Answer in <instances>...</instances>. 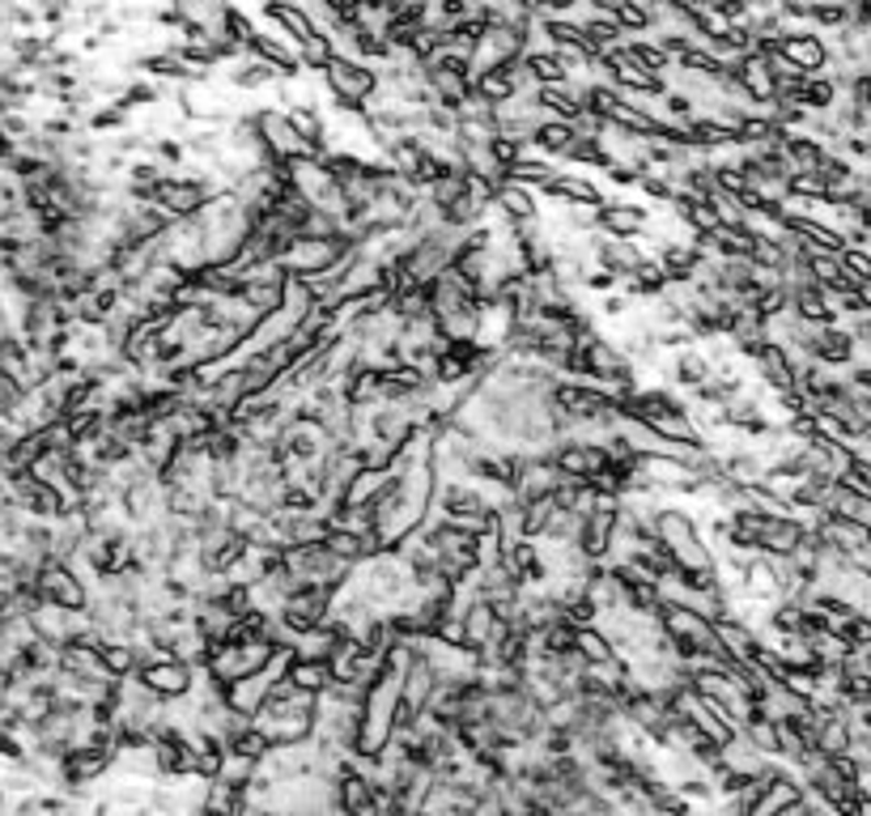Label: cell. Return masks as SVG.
I'll return each mask as SVG.
<instances>
[{
	"mask_svg": "<svg viewBox=\"0 0 871 816\" xmlns=\"http://www.w3.org/2000/svg\"><path fill=\"white\" fill-rule=\"evenodd\" d=\"M650 527H655V540L663 545V554L677 561V574H718V570H714L711 540L702 536L697 519H693L684 506H668V502H663V506L655 511Z\"/></svg>",
	"mask_w": 871,
	"mask_h": 816,
	"instance_id": "cell-1",
	"label": "cell"
},
{
	"mask_svg": "<svg viewBox=\"0 0 871 816\" xmlns=\"http://www.w3.org/2000/svg\"><path fill=\"white\" fill-rule=\"evenodd\" d=\"M349 251H357L354 230H332V234H293L286 256H281V268L290 277H315V272H327L332 264H340Z\"/></svg>",
	"mask_w": 871,
	"mask_h": 816,
	"instance_id": "cell-2",
	"label": "cell"
},
{
	"mask_svg": "<svg viewBox=\"0 0 871 816\" xmlns=\"http://www.w3.org/2000/svg\"><path fill=\"white\" fill-rule=\"evenodd\" d=\"M320 77L327 81L336 107L349 111V115H366V102L379 94V68H370L366 60H354L345 52H332L327 65L320 68Z\"/></svg>",
	"mask_w": 871,
	"mask_h": 816,
	"instance_id": "cell-3",
	"label": "cell"
},
{
	"mask_svg": "<svg viewBox=\"0 0 871 816\" xmlns=\"http://www.w3.org/2000/svg\"><path fill=\"white\" fill-rule=\"evenodd\" d=\"M354 588L375 613H391V608L404 604L413 583H409V570H404L400 554H375L370 561H361V579H354Z\"/></svg>",
	"mask_w": 871,
	"mask_h": 816,
	"instance_id": "cell-4",
	"label": "cell"
},
{
	"mask_svg": "<svg viewBox=\"0 0 871 816\" xmlns=\"http://www.w3.org/2000/svg\"><path fill=\"white\" fill-rule=\"evenodd\" d=\"M252 124H256V136L259 145L268 149V158L272 163H302V158H323L315 154L298 132L290 128V120H286V111L281 107H264V111H252Z\"/></svg>",
	"mask_w": 871,
	"mask_h": 816,
	"instance_id": "cell-5",
	"label": "cell"
},
{
	"mask_svg": "<svg viewBox=\"0 0 871 816\" xmlns=\"http://www.w3.org/2000/svg\"><path fill=\"white\" fill-rule=\"evenodd\" d=\"M132 681L145 693H154L158 702H183L200 685V668L183 663V659H149L132 672Z\"/></svg>",
	"mask_w": 871,
	"mask_h": 816,
	"instance_id": "cell-6",
	"label": "cell"
},
{
	"mask_svg": "<svg viewBox=\"0 0 871 816\" xmlns=\"http://www.w3.org/2000/svg\"><path fill=\"white\" fill-rule=\"evenodd\" d=\"M34 591H38V600L60 604L68 613H81V608L90 604V588H86V579L77 574V566L56 561V557L38 561V570H34Z\"/></svg>",
	"mask_w": 871,
	"mask_h": 816,
	"instance_id": "cell-7",
	"label": "cell"
},
{
	"mask_svg": "<svg viewBox=\"0 0 871 816\" xmlns=\"http://www.w3.org/2000/svg\"><path fill=\"white\" fill-rule=\"evenodd\" d=\"M778 56H782L786 65H795L800 72H807V77L825 72L829 60H834L829 43H825L816 31H782L778 34Z\"/></svg>",
	"mask_w": 871,
	"mask_h": 816,
	"instance_id": "cell-8",
	"label": "cell"
},
{
	"mask_svg": "<svg viewBox=\"0 0 871 816\" xmlns=\"http://www.w3.org/2000/svg\"><path fill=\"white\" fill-rule=\"evenodd\" d=\"M179 115L192 120V124H204V128H217L230 115V102L222 94H213L209 81H188L179 90Z\"/></svg>",
	"mask_w": 871,
	"mask_h": 816,
	"instance_id": "cell-9",
	"label": "cell"
},
{
	"mask_svg": "<svg viewBox=\"0 0 871 816\" xmlns=\"http://www.w3.org/2000/svg\"><path fill=\"white\" fill-rule=\"evenodd\" d=\"M812 361H820V366H850V361H859V345H855V336L846 332V324H825L816 327V336H812Z\"/></svg>",
	"mask_w": 871,
	"mask_h": 816,
	"instance_id": "cell-10",
	"label": "cell"
},
{
	"mask_svg": "<svg viewBox=\"0 0 871 816\" xmlns=\"http://www.w3.org/2000/svg\"><path fill=\"white\" fill-rule=\"evenodd\" d=\"M650 222V209L646 204H621V200H604L600 204V226L608 238H638L643 226Z\"/></svg>",
	"mask_w": 871,
	"mask_h": 816,
	"instance_id": "cell-11",
	"label": "cell"
},
{
	"mask_svg": "<svg viewBox=\"0 0 871 816\" xmlns=\"http://www.w3.org/2000/svg\"><path fill=\"white\" fill-rule=\"evenodd\" d=\"M643 260V247H638V238H600V230H595V264L600 268H608L616 281H625L634 268Z\"/></svg>",
	"mask_w": 871,
	"mask_h": 816,
	"instance_id": "cell-12",
	"label": "cell"
},
{
	"mask_svg": "<svg viewBox=\"0 0 871 816\" xmlns=\"http://www.w3.org/2000/svg\"><path fill=\"white\" fill-rule=\"evenodd\" d=\"M540 197L557 200V204H566V200H591V204H604L600 183H591V179L579 175V170H557L549 183L540 188Z\"/></svg>",
	"mask_w": 871,
	"mask_h": 816,
	"instance_id": "cell-13",
	"label": "cell"
},
{
	"mask_svg": "<svg viewBox=\"0 0 871 816\" xmlns=\"http://www.w3.org/2000/svg\"><path fill=\"white\" fill-rule=\"evenodd\" d=\"M493 209H498L506 222H532V217H540V197L527 192V188H518V183H502V188L493 192Z\"/></svg>",
	"mask_w": 871,
	"mask_h": 816,
	"instance_id": "cell-14",
	"label": "cell"
},
{
	"mask_svg": "<svg viewBox=\"0 0 871 816\" xmlns=\"http://www.w3.org/2000/svg\"><path fill=\"white\" fill-rule=\"evenodd\" d=\"M264 13H268V18H272L281 31L290 34L293 43L320 31V26H315V18H311V9H302L298 0H264Z\"/></svg>",
	"mask_w": 871,
	"mask_h": 816,
	"instance_id": "cell-15",
	"label": "cell"
},
{
	"mask_svg": "<svg viewBox=\"0 0 871 816\" xmlns=\"http://www.w3.org/2000/svg\"><path fill=\"white\" fill-rule=\"evenodd\" d=\"M820 511H829V515H838V519H850L859 523V527H871V498H863V493H850L846 485H829V493H825V506Z\"/></svg>",
	"mask_w": 871,
	"mask_h": 816,
	"instance_id": "cell-16",
	"label": "cell"
},
{
	"mask_svg": "<svg viewBox=\"0 0 871 816\" xmlns=\"http://www.w3.org/2000/svg\"><path fill=\"white\" fill-rule=\"evenodd\" d=\"M286 681L293 689H302V693H327V685L336 681L332 677V663L327 659H290V668H286Z\"/></svg>",
	"mask_w": 871,
	"mask_h": 816,
	"instance_id": "cell-17",
	"label": "cell"
},
{
	"mask_svg": "<svg viewBox=\"0 0 871 816\" xmlns=\"http://www.w3.org/2000/svg\"><path fill=\"white\" fill-rule=\"evenodd\" d=\"M752 361H757V375H761V383H766L770 392H791V383H795V366H791V358H786L778 345H766Z\"/></svg>",
	"mask_w": 871,
	"mask_h": 816,
	"instance_id": "cell-18",
	"label": "cell"
},
{
	"mask_svg": "<svg viewBox=\"0 0 871 816\" xmlns=\"http://www.w3.org/2000/svg\"><path fill=\"white\" fill-rule=\"evenodd\" d=\"M621 286H625V298H659L668 290V277H663V268H659L655 256H643L638 268H634Z\"/></svg>",
	"mask_w": 871,
	"mask_h": 816,
	"instance_id": "cell-19",
	"label": "cell"
},
{
	"mask_svg": "<svg viewBox=\"0 0 871 816\" xmlns=\"http://www.w3.org/2000/svg\"><path fill=\"white\" fill-rule=\"evenodd\" d=\"M98 663H102L107 677L129 681L132 672H136V647H132V638H107V642L98 647Z\"/></svg>",
	"mask_w": 871,
	"mask_h": 816,
	"instance_id": "cell-20",
	"label": "cell"
},
{
	"mask_svg": "<svg viewBox=\"0 0 871 816\" xmlns=\"http://www.w3.org/2000/svg\"><path fill=\"white\" fill-rule=\"evenodd\" d=\"M552 175H557V166L549 158H532V154H523L515 166H506V183H518V188H527L536 197H540V188L549 183Z\"/></svg>",
	"mask_w": 871,
	"mask_h": 816,
	"instance_id": "cell-21",
	"label": "cell"
},
{
	"mask_svg": "<svg viewBox=\"0 0 871 816\" xmlns=\"http://www.w3.org/2000/svg\"><path fill=\"white\" fill-rule=\"evenodd\" d=\"M286 120H290V128L315 149V154H327V124H323L320 107H286Z\"/></svg>",
	"mask_w": 871,
	"mask_h": 816,
	"instance_id": "cell-22",
	"label": "cell"
},
{
	"mask_svg": "<svg viewBox=\"0 0 871 816\" xmlns=\"http://www.w3.org/2000/svg\"><path fill=\"white\" fill-rule=\"evenodd\" d=\"M523 65L532 72V86H561V81H570V68L566 60L557 56V52H523Z\"/></svg>",
	"mask_w": 871,
	"mask_h": 816,
	"instance_id": "cell-23",
	"label": "cell"
},
{
	"mask_svg": "<svg viewBox=\"0 0 871 816\" xmlns=\"http://www.w3.org/2000/svg\"><path fill=\"white\" fill-rule=\"evenodd\" d=\"M711 370L714 366L702 349H680L677 366H672V379H677V388H684V392H697L711 379Z\"/></svg>",
	"mask_w": 871,
	"mask_h": 816,
	"instance_id": "cell-24",
	"label": "cell"
},
{
	"mask_svg": "<svg viewBox=\"0 0 871 816\" xmlns=\"http://www.w3.org/2000/svg\"><path fill=\"white\" fill-rule=\"evenodd\" d=\"M574 141V128L566 124V120H545V124H536L532 128V149H540V154H549V158H561V149Z\"/></svg>",
	"mask_w": 871,
	"mask_h": 816,
	"instance_id": "cell-25",
	"label": "cell"
},
{
	"mask_svg": "<svg viewBox=\"0 0 871 816\" xmlns=\"http://www.w3.org/2000/svg\"><path fill=\"white\" fill-rule=\"evenodd\" d=\"M256 770H259V761H252V757H243V752L226 749V752H222V765H217V774H213V779H222V783L234 786V791L243 795V791H247V783L256 779Z\"/></svg>",
	"mask_w": 871,
	"mask_h": 816,
	"instance_id": "cell-26",
	"label": "cell"
},
{
	"mask_svg": "<svg viewBox=\"0 0 871 816\" xmlns=\"http://www.w3.org/2000/svg\"><path fill=\"white\" fill-rule=\"evenodd\" d=\"M136 68L149 72L154 81H192V68L183 65L179 56H170V52H149V56L136 60Z\"/></svg>",
	"mask_w": 871,
	"mask_h": 816,
	"instance_id": "cell-27",
	"label": "cell"
},
{
	"mask_svg": "<svg viewBox=\"0 0 871 816\" xmlns=\"http://www.w3.org/2000/svg\"><path fill=\"white\" fill-rule=\"evenodd\" d=\"M332 52H336V43L327 38V31H315V34H306V38H298V43H293L298 65L311 68V72H320V68L327 65V56H332Z\"/></svg>",
	"mask_w": 871,
	"mask_h": 816,
	"instance_id": "cell-28",
	"label": "cell"
},
{
	"mask_svg": "<svg viewBox=\"0 0 871 816\" xmlns=\"http://www.w3.org/2000/svg\"><path fill=\"white\" fill-rule=\"evenodd\" d=\"M277 81V68L264 65V60H247V65L230 68V86L234 90H264Z\"/></svg>",
	"mask_w": 871,
	"mask_h": 816,
	"instance_id": "cell-29",
	"label": "cell"
},
{
	"mask_svg": "<svg viewBox=\"0 0 871 816\" xmlns=\"http://www.w3.org/2000/svg\"><path fill=\"white\" fill-rule=\"evenodd\" d=\"M807 22H816V26H825V31L850 26V0H812Z\"/></svg>",
	"mask_w": 871,
	"mask_h": 816,
	"instance_id": "cell-30",
	"label": "cell"
},
{
	"mask_svg": "<svg viewBox=\"0 0 871 816\" xmlns=\"http://www.w3.org/2000/svg\"><path fill=\"white\" fill-rule=\"evenodd\" d=\"M834 634H838L846 647H871V617L868 613H846L829 625Z\"/></svg>",
	"mask_w": 871,
	"mask_h": 816,
	"instance_id": "cell-31",
	"label": "cell"
},
{
	"mask_svg": "<svg viewBox=\"0 0 871 816\" xmlns=\"http://www.w3.org/2000/svg\"><path fill=\"white\" fill-rule=\"evenodd\" d=\"M613 22L621 34H629V31L643 34V31H650V9L638 4V0H625V4H616L613 9Z\"/></svg>",
	"mask_w": 871,
	"mask_h": 816,
	"instance_id": "cell-32",
	"label": "cell"
},
{
	"mask_svg": "<svg viewBox=\"0 0 871 816\" xmlns=\"http://www.w3.org/2000/svg\"><path fill=\"white\" fill-rule=\"evenodd\" d=\"M625 47H629V56H634L638 65L650 68V72H659V77L672 68V60L663 56V47H659V43H643V38H634V43H625Z\"/></svg>",
	"mask_w": 871,
	"mask_h": 816,
	"instance_id": "cell-33",
	"label": "cell"
},
{
	"mask_svg": "<svg viewBox=\"0 0 871 816\" xmlns=\"http://www.w3.org/2000/svg\"><path fill=\"white\" fill-rule=\"evenodd\" d=\"M838 485H846L850 493H863V498H871V459H850V463L841 468Z\"/></svg>",
	"mask_w": 871,
	"mask_h": 816,
	"instance_id": "cell-34",
	"label": "cell"
},
{
	"mask_svg": "<svg viewBox=\"0 0 871 816\" xmlns=\"http://www.w3.org/2000/svg\"><path fill=\"white\" fill-rule=\"evenodd\" d=\"M129 124V107L115 99L111 107H98L94 115H90V132H124Z\"/></svg>",
	"mask_w": 871,
	"mask_h": 816,
	"instance_id": "cell-35",
	"label": "cell"
},
{
	"mask_svg": "<svg viewBox=\"0 0 871 816\" xmlns=\"http://www.w3.org/2000/svg\"><path fill=\"white\" fill-rule=\"evenodd\" d=\"M838 260H841V272H846V277H850L855 286H863V290H868V286H871V260H868V251H859V247H846Z\"/></svg>",
	"mask_w": 871,
	"mask_h": 816,
	"instance_id": "cell-36",
	"label": "cell"
},
{
	"mask_svg": "<svg viewBox=\"0 0 871 816\" xmlns=\"http://www.w3.org/2000/svg\"><path fill=\"white\" fill-rule=\"evenodd\" d=\"M634 188H643L646 197H650V200H659V204H668V200H672V192H677V188H672V179H668L663 170H655V166L638 175V183H634Z\"/></svg>",
	"mask_w": 871,
	"mask_h": 816,
	"instance_id": "cell-37",
	"label": "cell"
},
{
	"mask_svg": "<svg viewBox=\"0 0 871 816\" xmlns=\"http://www.w3.org/2000/svg\"><path fill=\"white\" fill-rule=\"evenodd\" d=\"M120 102L124 107H154V102H161V81L154 86V81H136V86H124L120 90Z\"/></svg>",
	"mask_w": 871,
	"mask_h": 816,
	"instance_id": "cell-38",
	"label": "cell"
},
{
	"mask_svg": "<svg viewBox=\"0 0 871 816\" xmlns=\"http://www.w3.org/2000/svg\"><path fill=\"white\" fill-rule=\"evenodd\" d=\"M149 149L158 154L161 166H179V163H183V154H188L179 136H158V141H149Z\"/></svg>",
	"mask_w": 871,
	"mask_h": 816,
	"instance_id": "cell-39",
	"label": "cell"
},
{
	"mask_svg": "<svg viewBox=\"0 0 871 816\" xmlns=\"http://www.w3.org/2000/svg\"><path fill=\"white\" fill-rule=\"evenodd\" d=\"M663 102H668V115L663 120H693L697 115V102L680 90H663Z\"/></svg>",
	"mask_w": 871,
	"mask_h": 816,
	"instance_id": "cell-40",
	"label": "cell"
},
{
	"mask_svg": "<svg viewBox=\"0 0 871 816\" xmlns=\"http://www.w3.org/2000/svg\"><path fill=\"white\" fill-rule=\"evenodd\" d=\"M124 175H129V183H158L161 175H166V166L161 163H132V166H124Z\"/></svg>",
	"mask_w": 871,
	"mask_h": 816,
	"instance_id": "cell-41",
	"label": "cell"
},
{
	"mask_svg": "<svg viewBox=\"0 0 871 816\" xmlns=\"http://www.w3.org/2000/svg\"><path fill=\"white\" fill-rule=\"evenodd\" d=\"M18 400H22V388L9 375H0V422H9V413L18 409Z\"/></svg>",
	"mask_w": 871,
	"mask_h": 816,
	"instance_id": "cell-42",
	"label": "cell"
},
{
	"mask_svg": "<svg viewBox=\"0 0 871 816\" xmlns=\"http://www.w3.org/2000/svg\"><path fill=\"white\" fill-rule=\"evenodd\" d=\"M604 175H608L613 183H621V188H634L643 170H638V166H625V163H613V158H608V163H604Z\"/></svg>",
	"mask_w": 871,
	"mask_h": 816,
	"instance_id": "cell-43",
	"label": "cell"
},
{
	"mask_svg": "<svg viewBox=\"0 0 871 816\" xmlns=\"http://www.w3.org/2000/svg\"><path fill=\"white\" fill-rule=\"evenodd\" d=\"M629 306H634V298L608 294L604 302H600V315H604V320H625V315H629Z\"/></svg>",
	"mask_w": 871,
	"mask_h": 816,
	"instance_id": "cell-44",
	"label": "cell"
},
{
	"mask_svg": "<svg viewBox=\"0 0 871 816\" xmlns=\"http://www.w3.org/2000/svg\"><path fill=\"white\" fill-rule=\"evenodd\" d=\"M0 813H4V786H0Z\"/></svg>",
	"mask_w": 871,
	"mask_h": 816,
	"instance_id": "cell-45",
	"label": "cell"
},
{
	"mask_svg": "<svg viewBox=\"0 0 871 816\" xmlns=\"http://www.w3.org/2000/svg\"><path fill=\"white\" fill-rule=\"evenodd\" d=\"M264 816H286V813H268V808H264Z\"/></svg>",
	"mask_w": 871,
	"mask_h": 816,
	"instance_id": "cell-46",
	"label": "cell"
},
{
	"mask_svg": "<svg viewBox=\"0 0 871 816\" xmlns=\"http://www.w3.org/2000/svg\"><path fill=\"white\" fill-rule=\"evenodd\" d=\"M816 816H829V813H816Z\"/></svg>",
	"mask_w": 871,
	"mask_h": 816,
	"instance_id": "cell-47",
	"label": "cell"
}]
</instances>
